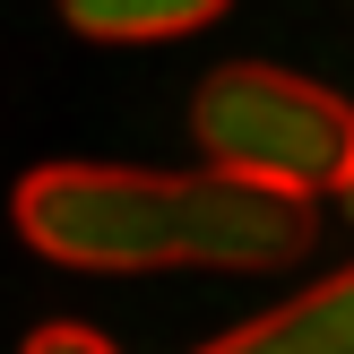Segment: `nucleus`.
<instances>
[{
	"instance_id": "nucleus-2",
	"label": "nucleus",
	"mask_w": 354,
	"mask_h": 354,
	"mask_svg": "<svg viewBox=\"0 0 354 354\" xmlns=\"http://www.w3.org/2000/svg\"><path fill=\"white\" fill-rule=\"evenodd\" d=\"M190 138L216 173H251L277 190H337L354 165V104L320 78L268 61H225L190 95Z\"/></svg>"
},
{
	"instance_id": "nucleus-4",
	"label": "nucleus",
	"mask_w": 354,
	"mask_h": 354,
	"mask_svg": "<svg viewBox=\"0 0 354 354\" xmlns=\"http://www.w3.org/2000/svg\"><path fill=\"white\" fill-rule=\"evenodd\" d=\"M234 0H61V26L86 44H173V35H199Z\"/></svg>"
},
{
	"instance_id": "nucleus-3",
	"label": "nucleus",
	"mask_w": 354,
	"mask_h": 354,
	"mask_svg": "<svg viewBox=\"0 0 354 354\" xmlns=\"http://www.w3.org/2000/svg\"><path fill=\"white\" fill-rule=\"evenodd\" d=\"M199 354H354V268L311 277L303 294H286L277 311L207 337Z\"/></svg>"
},
{
	"instance_id": "nucleus-5",
	"label": "nucleus",
	"mask_w": 354,
	"mask_h": 354,
	"mask_svg": "<svg viewBox=\"0 0 354 354\" xmlns=\"http://www.w3.org/2000/svg\"><path fill=\"white\" fill-rule=\"evenodd\" d=\"M17 354H121L104 328H86V320H52V328H35Z\"/></svg>"
},
{
	"instance_id": "nucleus-1",
	"label": "nucleus",
	"mask_w": 354,
	"mask_h": 354,
	"mask_svg": "<svg viewBox=\"0 0 354 354\" xmlns=\"http://www.w3.org/2000/svg\"><path fill=\"white\" fill-rule=\"evenodd\" d=\"M9 225L26 251L78 277H156V268H216L268 277L320 242L303 190L251 173H147V165H35L9 190Z\"/></svg>"
},
{
	"instance_id": "nucleus-6",
	"label": "nucleus",
	"mask_w": 354,
	"mask_h": 354,
	"mask_svg": "<svg viewBox=\"0 0 354 354\" xmlns=\"http://www.w3.org/2000/svg\"><path fill=\"white\" fill-rule=\"evenodd\" d=\"M337 199H346V225H354V165H346V182H337Z\"/></svg>"
}]
</instances>
